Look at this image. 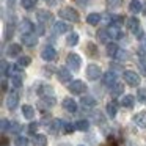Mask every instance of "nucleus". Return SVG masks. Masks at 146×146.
<instances>
[{
  "mask_svg": "<svg viewBox=\"0 0 146 146\" xmlns=\"http://www.w3.org/2000/svg\"><path fill=\"white\" fill-rule=\"evenodd\" d=\"M116 82H118V76L113 71H107V72L102 76V83H104V86H107V88L113 86Z\"/></svg>",
  "mask_w": 146,
  "mask_h": 146,
  "instance_id": "obj_13",
  "label": "nucleus"
},
{
  "mask_svg": "<svg viewBox=\"0 0 146 146\" xmlns=\"http://www.w3.org/2000/svg\"><path fill=\"white\" fill-rule=\"evenodd\" d=\"M118 50H119V47H118L116 42H108V44H107V55H108L110 58H115V57H116Z\"/></svg>",
  "mask_w": 146,
  "mask_h": 146,
  "instance_id": "obj_34",
  "label": "nucleus"
},
{
  "mask_svg": "<svg viewBox=\"0 0 146 146\" xmlns=\"http://www.w3.org/2000/svg\"><path fill=\"white\" fill-rule=\"evenodd\" d=\"M66 66L69 68L71 71H79L80 66H82V58H80L77 54L71 52V54L66 57Z\"/></svg>",
  "mask_w": 146,
  "mask_h": 146,
  "instance_id": "obj_3",
  "label": "nucleus"
},
{
  "mask_svg": "<svg viewBox=\"0 0 146 146\" xmlns=\"http://www.w3.org/2000/svg\"><path fill=\"white\" fill-rule=\"evenodd\" d=\"M129 11L132 14H138L143 11V5L140 3V0H130V3H129Z\"/></svg>",
  "mask_w": 146,
  "mask_h": 146,
  "instance_id": "obj_29",
  "label": "nucleus"
},
{
  "mask_svg": "<svg viewBox=\"0 0 146 146\" xmlns=\"http://www.w3.org/2000/svg\"><path fill=\"white\" fill-rule=\"evenodd\" d=\"M17 104H19V94H17L16 90H13V91L8 93V98H7V107L10 108V110H14V108L17 107Z\"/></svg>",
  "mask_w": 146,
  "mask_h": 146,
  "instance_id": "obj_14",
  "label": "nucleus"
},
{
  "mask_svg": "<svg viewBox=\"0 0 146 146\" xmlns=\"http://www.w3.org/2000/svg\"><path fill=\"white\" fill-rule=\"evenodd\" d=\"M10 69H13V66H11L10 63H8L7 60H2V76L3 77H8L10 76Z\"/></svg>",
  "mask_w": 146,
  "mask_h": 146,
  "instance_id": "obj_39",
  "label": "nucleus"
},
{
  "mask_svg": "<svg viewBox=\"0 0 146 146\" xmlns=\"http://www.w3.org/2000/svg\"><path fill=\"white\" fill-rule=\"evenodd\" d=\"M123 79L129 86H138L140 85V76L135 72V71H124Z\"/></svg>",
  "mask_w": 146,
  "mask_h": 146,
  "instance_id": "obj_9",
  "label": "nucleus"
},
{
  "mask_svg": "<svg viewBox=\"0 0 146 146\" xmlns=\"http://www.w3.org/2000/svg\"><path fill=\"white\" fill-rule=\"evenodd\" d=\"M17 30H19L21 36H24V35H29V33L36 32V27L33 25L32 21H29V19H22V21L19 22V25H17Z\"/></svg>",
  "mask_w": 146,
  "mask_h": 146,
  "instance_id": "obj_7",
  "label": "nucleus"
},
{
  "mask_svg": "<svg viewBox=\"0 0 146 146\" xmlns=\"http://www.w3.org/2000/svg\"><path fill=\"white\" fill-rule=\"evenodd\" d=\"M80 104L82 105H86V107H96V99L91 98V96H82L80 98Z\"/></svg>",
  "mask_w": 146,
  "mask_h": 146,
  "instance_id": "obj_35",
  "label": "nucleus"
},
{
  "mask_svg": "<svg viewBox=\"0 0 146 146\" xmlns=\"http://www.w3.org/2000/svg\"><path fill=\"white\" fill-rule=\"evenodd\" d=\"M107 22H108V25L121 27L124 24V17L119 16V14H108V16H107Z\"/></svg>",
  "mask_w": 146,
  "mask_h": 146,
  "instance_id": "obj_22",
  "label": "nucleus"
},
{
  "mask_svg": "<svg viewBox=\"0 0 146 146\" xmlns=\"http://www.w3.org/2000/svg\"><path fill=\"white\" fill-rule=\"evenodd\" d=\"M36 93H38L39 96H49V94H54V88L49 85H44V83H39L38 86H36Z\"/></svg>",
  "mask_w": 146,
  "mask_h": 146,
  "instance_id": "obj_25",
  "label": "nucleus"
},
{
  "mask_svg": "<svg viewBox=\"0 0 146 146\" xmlns=\"http://www.w3.org/2000/svg\"><path fill=\"white\" fill-rule=\"evenodd\" d=\"M58 16L61 17V19H64V21H69V22H72V24H77L80 21V16H79V13H77L74 8H71V7H64V8H61L60 11H58Z\"/></svg>",
  "mask_w": 146,
  "mask_h": 146,
  "instance_id": "obj_2",
  "label": "nucleus"
},
{
  "mask_svg": "<svg viewBox=\"0 0 146 146\" xmlns=\"http://www.w3.org/2000/svg\"><path fill=\"white\" fill-rule=\"evenodd\" d=\"M101 146H108V145H107V143H104V145H101Z\"/></svg>",
  "mask_w": 146,
  "mask_h": 146,
  "instance_id": "obj_57",
  "label": "nucleus"
},
{
  "mask_svg": "<svg viewBox=\"0 0 146 146\" xmlns=\"http://www.w3.org/2000/svg\"><path fill=\"white\" fill-rule=\"evenodd\" d=\"M38 33L33 32V33H29V35H24L21 36V41H22L24 46H27V47H35L36 44H38Z\"/></svg>",
  "mask_w": 146,
  "mask_h": 146,
  "instance_id": "obj_11",
  "label": "nucleus"
},
{
  "mask_svg": "<svg viewBox=\"0 0 146 146\" xmlns=\"http://www.w3.org/2000/svg\"><path fill=\"white\" fill-rule=\"evenodd\" d=\"M30 63H32V58H30V57H27V55H21V57L17 58V64H19L21 68L29 66Z\"/></svg>",
  "mask_w": 146,
  "mask_h": 146,
  "instance_id": "obj_40",
  "label": "nucleus"
},
{
  "mask_svg": "<svg viewBox=\"0 0 146 146\" xmlns=\"http://www.w3.org/2000/svg\"><path fill=\"white\" fill-rule=\"evenodd\" d=\"M137 99H138L141 104H146V88H138V91H137Z\"/></svg>",
  "mask_w": 146,
  "mask_h": 146,
  "instance_id": "obj_45",
  "label": "nucleus"
},
{
  "mask_svg": "<svg viewBox=\"0 0 146 146\" xmlns=\"http://www.w3.org/2000/svg\"><path fill=\"white\" fill-rule=\"evenodd\" d=\"M61 105H63V108L66 111H69V113H76L77 111V102L74 101L72 98H64L63 102H61Z\"/></svg>",
  "mask_w": 146,
  "mask_h": 146,
  "instance_id": "obj_19",
  "label": "nucleus"
},
{
  "mask_svg": "<svg viewBox=\"0 0 146 146\" xmlns=\"http://www.w3.org/2000/svg\"><path fill=\"white\" fill-rule=\"evenodd\" d=\"M63 119H52L50 123H49L47 129H49V133H52V135H57L60 130H63Z\"/></svg>",
  "mask_w": 146,
  "mask_h": 146,
  "instance_id": "obj_17",
  "label": "nucleus"
},
{
  "mask_svg": "<svg viewBox=\"0 0 146 146\" xmlns=\"http://www.w3.org/2000/svg\"><path fill=\"white\" fill-rule=\"evenodd\" d=\"M85 74H86V77H88L90 80H98V79H101V77H102V69H101V66L91 63V64L86 66Z\"/></svg>",
  "mask_w": 146,
  "mask_h": 146,
  "instance_id": "obj_6",
  "label": "nucleus"
},
{
  "mask_svg": "<svg viewBox=\"0 0 146 146\" xmlns=\"http://www.w3.org/2000/svg\"><path fill=\"white\" fill-rule=\"evenodd\" d=\"M141 13L146 16V0H145V3H143V11H141Z\"/></svg>",
  "mask_w": 146,
  "mask_h": 146,
  "instance_id": "obj_55",
  "label": "nucleus"
},
{
  "mask_svg": "<svg viewBox=\"0 0 146 146\" xmlns=\"http://www.w3.org/2000/svg\"><path fill=\"white\" fill-rule=\"evenodd\" d=\"M119 105L124 108H133V105H135V98H133V94H126L121 98L119 101Z\"/></svg>",
  "mask_w": 146,
  "mask_h": 146,
  "instance_id": "obj_21",
  "label": "nucleus"
},
{
  "mask_svg": "<svg viewBox=\"0 0 146 146\" xmlns=\"http://www.w3.org/2000/svg\"><path fill=\"white\" fill-rule=\"evenodd\" d=\"M77 2H79L80 5H86V3L90 2V0H77Z\"/></svg>",
  "mask_w": 146,
  "mask_h": 146,
  "instance_id": "obj_54",
  "label": "nucleus"
},
{
  "mask_svg": "<svg viewBox=\"0 0 146 146\" xmlns=\"http://www.w3.org/2000/svg\"><path fill=\"white\" fill-rule=\"evenodd\" d=\"M21 52H22V46H21V44H16V42L10 44V46H8V49H7V55H8L10 58L21 57Z\"/></svg>",
  "mask_w": 146,
  "mask_h": 146,
  "instance_id": "obj_18",
  "label": "nucleus"
},
{
  "mask_svg": "<svg viewBox=\"0 0 146 146\" xmlns=\"http://www.w3.org/2000/svg\"><path fill=\"white\" fill-rule=\"evenodd\" d=\"M38 3V0H21V5H22L24 10H33Z\"/></svg>",
  "mask_w": 146,
  "mask_h": 146,
  "instance_id": "obj_38",
  "label": "nucleus"
},
{
  "mask_svg": "<svg viewBox=\"0 0 146 146\" xmlns=\"http://www.w3.org/2000/svg\"><path fill=\"white\" fill-rule=\"evenodd\" d=\"M66 44L69 46V47H76V46L79 44V35H77L76 32H71L66 38Z\"/></svg>",
  "mask_w": 146,
  "mask_h": 146,
  "instance_id": "obj_31",
  "label": "nucleus"
},
{
  "mask_svg": "<svg viewBox=\"0 0 146 146\" xmlns=\"http://www.w3.org/2000/svg\"><path fill=\"white\" fill-rule=\"evenodd\" d=\"M72 71L69 69L68 66H61V68H58L57 69V77H58V80H60L61 83H69V82H72Z\"/></svg>",
  "mask_w": 146,
  "mask_h": 146,
  "instance_id": "obj_8",
  "label": "nucleus"
},
{
  "mask_svg": "<svg viewBox=\"0 0 146 146\" xmlns=\"http://www.w3.org/2000/svg\"><path fill=\"white\" fill-rule=\"evenodd\" d=\"M41 58L44 61H54L57 58V50H55L54 46H46L41 50Z\"/></svg>",
  "mask_w": 146,
  "mask_h": 146,
  "instance_id": "obj_12",
  "label": "nucleus"
},
{
  "mask_svg": "<svg viewBox=\"0 0 146 146\" xmlns=\"http://www.w3.org/2000/svg\"><path fill=\"white\" fill-rule=\"evenodd\" d=\"M14 146H29V140H27L25 137L17 135L16 138H14Z\"/></svg>",
  "mask_w": 146,
  "mask_h": 146,
  "instance_id": "obj_44",
  "label": "nucleus"
},
{
  "mask_svg": "<svg viewBox=\"0 0 146 146\" xmlns=\"http://www.w3.org/2000/svg\"><path fill=\"white\" fill-rule=\"evenodd\" d=\"M105 2H107V8H108V10H115V8H118L121 5L123 0H105Z\"/></svg>",
  "mask_w": 146,
  "mask_h": 146,
  "instance_id": "obj_46",
  "label": "nucleus"
},
{
  "mask_svg": "<svg viewBox=\"0 0 146 146\" xmlns=\"http://www.w3.org/2000/svg\"><path fill=\"white\" fill-rule=\"evenodd\" d=\"M7 3H8V8H13L16 5V0H7Z\"/></svg>",
  "mask_w": 146,
  "mask_h": 146,
  "instance_id": "obj_53",
  "label": "nucleus"
},
{
  "mask_svg": "<svg viewBox=\"0 0 146 146\" xmlns=\"http://www.w3.org/2000/svg\"><path fill=\"white\" fill-rule=\"evenodd\" d=\"M115 58H116V60H119V61H126V60H129V58H130V54H129L127 50H123V49H119Z\"/></svg>",
  "mask_w": 146,
  "mask_h": 146,
  "instance_id": "obj_42",
  "label": "nucleus"
},
{
  "mask_svg": "<svg viewBox=\"0 0 146 146\" xmlns=\"http://www.w3.org/2000/svg\"><path fill=\"white\" fill-rule=\"evenodd\" d=\"M52 29H54V33H57V35H63V33L71 32V25L66 24V22H63V21H57V22H54Z\"/></svg>",
  "mask_w": 146,
  "mask_h": 146,
  "instance_id": "obj_15",
  "label": "nucleus"
},
{
  "mask_svg": "<svg viewBox=\"0 0 146 146\" xmlns=\"http://www.w3.org/2000/svg\"><path fill=\"white\" fill-rule=\"evenodd\" d=\"M86 54H88L90 57H96V55H98V47H96L94 42H88V44H86Z\"/></svg>",
  "mask_w": 146,
  "mask_h": 146,
  "instance_id": "obj_43",
  "label": "nucleus"
},
{
  "mask_svg": "<svg viewBox=\"0 0 146 146\" xmlns=\"http://www.w3.org/2000/svg\"><path fill=\"white\" fill-rule=\"evenodd\" d=\"M101 19H102V16L99 13H91V14L86 16V22H88L90 25H98V24L101 22Z\"/></svg>",
  "mask_w": 146,
  "mask_h": 146,
  "instance_id": "obj_33",
  "label": "nucleus"
},
{
  "mask_svg": "<svg viewBox=\"0 0 146 146\" xmlns=\"http://www.w3.org/2000/svg\"><path fill=\"white\" fill-rule=\"evenodd\" d=\"M10 124H11V121H10V119H7V118H3V119H2V132H3V133H8Z\"/></svg>",
  "mask_w": 146,
  "mask_h": 146,
  "instance_id": "obj_48",
  "label": "nucleus"
},
{
  "mask_svg": "<svg viewBox=\"0 0 146 146\" xmlns=\"http://www.w3.org/2000/svg\"><path fill=\"white\" fill-rule=\"evenodd\" d=\"M138 68H140V71H141V74L146 77V60H145V58H140V61H138Z\"/></svg>",
  "mask_w": 146,
  "mask_h": 146,
  "instance_id": "obj_49",
  "label": "nucleus"
},
{
  "mask_svg": "<svg viewBox=\"0 0 146 146\" xmlns=\"http://www.w3.org/2000/svg\"><path fill=\"white\" fill-rule=\"evenodd\" d=\"M22 115L27 118V119H33V118H35V108H33L32 105H29V104L22 105Z\"/></svg>",
  "mask_w": 146,
  "mask_h": 146,
  "instance_id": "obj_30",
  "label": "nucleus"
},
{
  "mask_svg": "<svg viewBox=\"0 0 146 146\" xmlns=\"http://www.w3.org/2000/svg\"><path fill=\"white\" fill-rule=\"evenodd\" d=\"M98 39L101 42H105V44H108V41H111L110 38V33H108V29L105 27V29H99L98 30Z\"/></svg>",
  "mask_w": 146,
  "mask_h": 146,
  "instance_id": "obj_27",
  "label": "nucleus"
},
{
  "mask_svg": "<svg viewBox=\"0 0 146 146\" xmlns=\"http://www.w3.org/2000/svg\"><path fill=\"white\" fill-rule=\"evenodd\" d=\"M36 19H38V24H42V25H47L49 22L54 21V14L47 10H39L36 13Z\"/></svg>",
  "mask_w": 146,
  "mask_h": 146,
  "instance_id": "obj_10",
  "label": "nucleus"
},
{
  "mask_svg": "<svg viewBox=\"0 0 146 146\" xmlns=\"http://www.w3.org/2000/svg\"><path fill=\"white\" fill-rule=\"evenodd\" d=\"M108 33H110L111 39H121L123 38V32H121V27H115V25H108Z\"/></svg>",
  "mask_w": 146,
  "mask_h": 146,
  "instance_id": "obj_28",
  "label": "nucleus"
},
{
  "mask_svg": "<svg viewBox=\"0 0 146 146\" xmlns=\"http://www.w3.org/2000/svg\"><path fill=\"white\" fill-rule=\"evenodd\" d=\"M116 107H118V102H115V101L107 102V105H105V111H107L108 118H115V116H116V111H118Z\"/></svg>",
  "mask_w": 146,
  "mask_h": 146,
  "instance_id": "obj_26",
  "label": "nucleus"
},
{
  "mask_svg": "<svg viewBox=\"0 0 146 146\" xmlns=\"http://www.w3.org/2000/svg\"><path fill=\"white\" fill-rule=\"evenodd\" d=\"M21 130H22V124L17 123V121H11L8 133H21Z\"/></svg>",
  "mask_w": 146,
  "mask_h": 146,
  "instance_id": "obj_36",
  "label": "nucleus"
},
{
  "mask_svg": "<svg viewBox=\"0 0 146 146\" xmlns=\"http://www.w3.org/2000/svg\"><path fill=\"white\" fill-rule=\"evenodd\" d=\"M57 104V99L54 98V94H49V96H41L38 102V107H42V108H49V107H54Z\"/></svg>",
  "mask_w": 146,
  "mask_h": 146,
  "instance_id": "obj_16",
  "label": "nucleus"
},
{
  "mask_svg": "<svg viewBox=\"0 0 146 146\" xmlns=\"http://www.w3.org/2000/svg\"><path fill=\"white\" fill-rule=\"evenodd\" d=\"M16 27H17L16 25V16L11 13L10 17H8V21H7V29H5V41H10V39L13 38Z\"/></svg>",
  "mask_w": 146,
  "mask_h": 146,
  "instance_id": "obj_5",
  "label": "nucleus"
},
{
  "mask_svg": "<svg viewBox=\"0 0 146 146\" xmlns=\"http://www.w3.org/2000/svg\"><path fill=\"white\" fill-rule=\"evenodd\" d=\"M8 143H10V141H8V138L5 135H2V146H8Z\"/></svg>",
  "mask_w": 146,
  "mask_h": 146,
  "instance_id": "obj_52",
  "label": "nucleus"
},
{
  "mask_svg": "<svg viewBox=\"0 0 146 146\" xmlns=\"http://www.w3.org/2000/svg\"><path fill=\"white\" fill-rule=\"evenodd\" d=\"M46 2H47L49 5H54V3H55V0H46Z\"/></svg>",
  "mask_w": 146,
  "mask_h": 146,
  "instance_id": "obj_56",
  "label": "nucleus"
},
{
  "mask_svg": "<svg viewBox=\"0 0 146 146\" xmlns=\"http://www.w3.org/2000/svg\"><path fill=\"white\" fill-rule=\"evenodd\" d=\"M74 124H76V129L80 130V132H86V130L90 129V121L88 119H77Z\"/></svg>",
  "mask_w": 146,
  "mask_h": 146,
  "instance_id": "obj_32",
  "label": "nucleus"
},
{
  "mask_svg": "<svg viewBox=\"0 0 146 146\" xmlns=\"http://www.w3.org/2000/svg\"><path fill=\"white\" fill-rule=\"evenodd\" d=\"M38 126H39L38 123H32V124L29 126V133H30L32 137H33V133H36V130H38Z\"/></svg>",
  "mask_w": 146,
  "mask_h": 146,
  "instance_id": "obj_50",
  "label": "nucleus"
},
{
  "mask_svg": "<svg viewBox=\"0 0 146 146\" xmlns=\"http://www.w3.org/2000/svg\"><path fill=\"white\" fill-rule=\"evenodd\" d=\"M32 145L33 146H47V138L44 133H35L32 137Z\"/></svg>",
  "mask_w": 146,
  "mask_h": 146,
  "instance_id": "obj_23",
  "label": "nucleus"
},
{
  "mask_svg": "<svg viewBox=\"0 0 146 146\" xmlns=\"http://www.w3.org/2000/svg\"><path fill=\"white\" fill-rule=\"evenodd\" d=\"M74 130H76V124L69 123V121H64V123H63V132L68 133V135H71Z\"/></svg>",
  "mask_w": 146,
  "mask_h": 146,
  "instance_id": "obj_41",
  "label": "nucleus"
},
{
  "mask_svg": "<svg viewBox=\"0 0 146 146\" xmlns=\"http://www.w3.org/2000/svg\"><path fill=\"white\" fill-rule=\"evenodd\" d=\"M108 91H110V94L113 96V98H118V96H121L124 93V85L121 82H116L113 86L108 88Z\"/></svg>",
  "mask_w": 146,
  "mask_h": 146,
  "instance_id": "obj_24",
  "label": "nucleus"
},
{
  "mask_svg": "<svg viewBox=\"0 0 146 146\" xmlns=\"http://www.w3.org/2000/svg\"><path fill=\"white\" fill-rule=\"evenodd\" d=\"M2 93H3V94L8 93V80L7 79H2Z\"/></svg>",
  "mask_w": 146,
  "mask_h": 146,
  "instance_id": "obj_51",
  "label": "nucleus"
},
{
  "mask_svg": "<svg viewBox=\"0 0 146 146\" xmlns=\"http://www.w3.org/2000/svg\"><path fill=\"white\" fill-rule=\"evenodd\" d=\"M11 83H13V86H14L16 90L22 86V77H21L19 72H14V76L11 77Z\"/></svg>",
  "mask_w": 146,
  "mask_h": 146,
  "instance_id": "obj_37",
  "label": "nucleus"
},
{
  "mask_svg": "<svg viewBox=\"0 0 146 146\" xmlns=\"http://www.w3.org/2000/svg\"><path fill=\"white\" fill-rule=\"evenodd\" d=\"M126 25H127V29H129V32L133 33V36H135L137 39H143V38H145V33H143V30H141V25H140L138 17L132 16L130 19H127Z\"/></svg>",
  "mask_w": 146,
  "mask_h": 146,
  "instance_id": "obj_1",
  "label": "nucleus"
},
{
  "mask_svg": "<svg viewBox=\"0 0 146 146\" xmlns=\"http://www.w3.org/2000/svg\"><path fill=\"white\" fill-rule=\"evenodd\" d=\"M82 146H83V145H82Z\"/></svg>",
  "mask_w": 146,
  "mask_h": 146,
  "instance_id": "obj_58",
  "label": "nucleus"
},
{
  "mask_svg": "<svg viewBox=\"0 0 146 146\" xmlns=\"http://www.w3.org/2000/svg\"><path fill=\"white\" fill-rule=\"evenodd\" d=\"M86 83L83 82V80H72V82H69V85H68V90H69L72 94H83V93L86 91Z\"/></svg>",
  "mask_w": 146,
  "mask_h": 146,
  "instance_id": "obj_4",
  "label": "nucleus"
},
{
  "mask_svg": "<svg viewBox=\"0 0 146 146\" xmlns=\"http://www.w3.org/2000/svg\"><path fill=\"white\" fill-rule=\"evenodd\" d=\"M105 143H107L108 146H119V141L115 138V135H108L107 140H105Z\"/></svg>",
  "mask_w": 146,
  "mask_h": 146,
  "instance_id": "obj_47",
  "label": "nucleus"
},
{
  "mask_svg": "<svg viewBox=\"0 0 146 146\" xmlns=\"http://www.w3.org/2000/svg\"><path fill=\"white\" fill-rule=\"evenodd\" d=\"M132 121L140 127V129H146V111H140V113L133 115Z\"/></svg>",
  "mask_w": 146,
  "mask_h": 146,
  "instance_id": "obj_20",
  "label": "nucleus"
}]
</instances>
